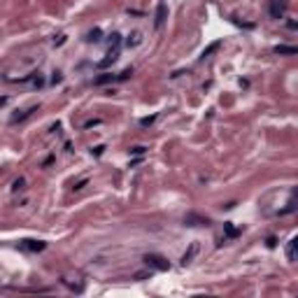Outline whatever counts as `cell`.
I'll use <instances>...</instances> for the list:
<instances>
[{"mask_svg":"<svg viewBox=\"0 0 298 298\" xmlns=\"http://www.w3.org/2000/svg\"><path fill=\"white\" fill-rule=\"evenodd\" d=\"M19 247L26 249V252H42L44 247H47V242H42V240H21Z\"/></svg>","mask_w":298,"mask_h":298,"instance_id":"5b68a950","label":"cell"},{"mask_svg":"<svg viewBox=\"0 0 298 298\" xmlns=\"http://www.w3.org/2000/svg\"><path fill=\"white\" fill-rule=\"evenodd\" d=\"M219 47H222V40H217V42H212L210 47H205V49H203V54H201V58H203V61H205V58H210V56H212Z\"/></svg>","mask_w":298,"mask_h":298,"instance_id":"9c48e42d","label":"cell"},{"mask_svg":"<svg viewBox=\"0 0 298 298\" xmlns=\"http://www.w3.org/2000/svg\"><path fill=\"white\" fill-rule=\"evenodd\" d=\"M166 19H168V5H166V2L161 0L159 5H156V14H154V26H156V28H163Z\"/></svg>","mask_w":298,"mask_h":298,"instance_id":"3957f363","label":"cell"},{"mask_svg":"<svg viewBox=\"0 0 298 298\" xmlns=\"http://www.w3.org/2000/svg\"><path fill=\"white\" fill-rule=\"evenodd\" d=\"M296 52V47H289V44H277L275 47V54H279V56H294Z\"/></svg>","mask_w":298,"mask_h":298,"instance_id":"ba28073f","label":"cell"},{"mask_svg":"<svg viewBox=\"0 0 298 298\" xmlns=\"http://www.w3.org/2000/svg\"><path fill=\"white\" fill-rule=\"evenodd\" d=\"M110 82H117L114 74H103V77H96V84H110Z\"/></svg>","mask_w":298,"mask_h":298,"instance_id":"7c38bea8","label":"cell"},{"mask_svg":"<svg viewBox=\"0 0 298 298\" xmlns=\"http://www.w3.org/2000/svg\"><path fill=\"white\" fill-rule=\"evenodd\" d=\"M117 58H119V49H110L105 58H103V61H98L96 65H98V68H107V65L117 63Z\"/></svg>","mask_w":298,"mask_h":298,"instance_id":"52a82bcc","label":"cell"},{"mask_svg":"<svg viewBox=\"0 0 298 298\" xmlns=\"http://www.w3.org/2000/svg\"><path fill=\"white\" fill-rule=\"evenodd\" d=\"M287 10H289L287 0H268V14L273 19H284Z\"/></svg>","mask_w":298,"mask_h":298,"instance_id":"6da1fadb","label":"cell"},{"mask_svg":"<svg viewBox=\"0 0 298 298\" xmlns=\"http://www.w3.org/2000/svg\"><path fill=\"white\" fill-rule=\"evenodd\" d=\"M154 119H156V117H145L140 124H142V126H149V124H154Z\"/></svg>","mask_w":298,"mask_h":298,"instance_id":"9a60e30c","label":"cell"},{"mask_svg":"<svg viewBox=\"0 0 298 298\" xmlns=\"http://www.w3.org/2000/svg\"><path fill=\"white\" fill-rule=\"evenodd\" d=\"M35 110H37V107H28V110H23V114H17V117H12V124H19V121H23L26 117H31Z\"/></svg>","mask_w":298,"mask_h":298,"instance_id":"8fae6325","label":"cell"},{"mask_svg":"<svg viewBox=\"0 0 298 298\" xmlns=\"http://www.w3.org/2000/svg\"><path fill=\"white\" fill-rule=\"evenodd\" d=\"M145 263L149 270H170V261H166L159 254H147L145 256Z\"/></svg>","mask_w":298,"mask_h":298,"instance_id":"7a4b0ae2","label":"cell"},{"mask_svg":"<svg viewBox=\"0 0 298 298\" xmlns=\"http://www.w3.org/2000/svg\"><path fill=\"white\" fill-rule=\"evenodd\" d=\"M238 233H240L238 228H233V226H228V224H226V235H228V238H235Z\"/></svg>","mask_w":298,"mask_h":298,"instance_id":"5bb4252c","label":"cell"},{"mask_svg":"<svg viewBox=\"0 0 298 298\" xmlns=\"http://www.w3.org/2000/svg\"><path fill=\"white\" fill-rule=\"evenodd\" d=\"M198 252H201V245H198V242H191V245H189V249H186V252L182 254L180 263H182V266H189L193 259H196V254H198Z\"/></svg>","mask_w":298,"mask_h":298,"instance_id":"277c9868","label":"cell"},{"mask_svg":"<svg viewBox=\"0 0 298 298\" xmlns=\"http://www.w3.org/2000/svg\"><path fill=\"white\" fill-rule=\"evenodd\" d=\"M86 40H89V42H100V31H98V28H96V31H91Z\"/></svg>","mask_w":298,"mask_h":298,"instance_id":"4fadbf2b","label":"cell"},{"mask_svg":"<svg viewBox=\"0 0 298 298\" xmlns=\"http://www.w3.org/2000/svg\"><path fill=\"white\" fill-rule=\"evenodd\" d=\"M296 259H298V238H291L287 242V261L294 263Z\"/></svg>","mask_w":298,"mask_h":298,"instance_id":"8992f818","label":"cell"},{"mask_svg":"<svg viewBox=\"0 0 298 298\" xmlns=\"http://www.w3.org/2000/svg\"><path fill=\"white\" fill-rule=\"evenodd\" d=\"M140 42H142V33H140V31H133L126 37V44H128V47H138Z\"/></svg>","mask_w":298,"mask_h":298,"instance_id":"30bf717a","label":"cell"}]
</instances>
